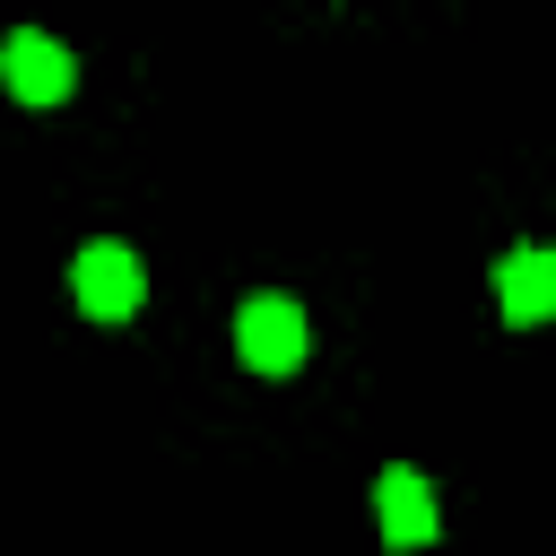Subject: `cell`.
Masks as SVG:
<instances>
[{
	"mask_svg": "<svg viewBox=\"0 0 556 556\" xmlns=\"http://www.w3.org/2000/svg\"><path fill=\"white\" fill-rule=\"evenodd\" d=\"M70 295H78V313H87V321H122V313H139V295H148L139 252H130V243H113V235H96V243L70 261Z\"/></svg>",
	"mask_w": 556,
	"mask_h": 556,
	"instance_id": "1",
	"label": "cell"
},
{
	"mask_svg": "<svg viewBox=\"0 0 556 556\" xmlns=\"http://www.w3.org/2000/svg\"><path fill=\"white\" fill-rule=\"evenodd\" d=\"M0 87H9L17 104H61V96L78 87V61H70V43H52L43 26H17V35L0 43Z\"/></svg>",
	"mask_w": 556,
	"mask_h": 556,
	"instance_id": "2",
	"label": "cell"
},
{
	"mask_svg": "<svg viewBox=\"0 0 556 556\" xmlns=\"http://www.w3.org/2000/svg\"><path fill=\"white\" fill-rule=\"evenodd\" d=\"M235 348L252 374H295L304 365V304L295 295H252L235 313Z\"/></svg>",
	"mask_w": 556,
	"mask_h": 556,
	"instance_id": "3",
	"label": "cell"
},
{
	"mask_svg": "<svg viewBox=\"0 0 556 556\" xmlns=\"http://www.w3.org/2000/svg\"><path fill=\"white\" fill-rule=\"evenodd\" d=\"M374 513H382V539H391V547H426V539L443 530V513H434V486H426L408 460H391V469L374 478Z\"/></svg>",
	"mask_w": 556,
	"mask_h": 556,
	"instance_id": "4",
	"label": "cell"
},
{
	"mask_svg": "<svg viewBox=\"0 0 556 556\" xmlns=\"http://www.w3.org/2000/svg\"><path fill=\"white\" fill-rule=\"evenodd\" d=\"M495 304H504V321H547V313H556V252L513 243V252L495 261Z\"/></svg>",
	"mask_w": 556,
	"mask_h": 556,
	"instance_id": "5",
	"label": "cell"
}]
</instances>
